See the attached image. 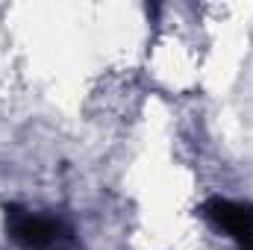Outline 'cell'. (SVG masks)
<instances>
[{"label":"cell","mask_w":253,"mask_h":250,"mask_svg":"<svg viewBox=\"0 0 253 250\" xmlns=\"http://www.w3.org/2000/svg\"><path fill=\"white\" fill-rule=\"evenodd\" d=\"M6 233L24 250H71L74 230L56 215H36L21 206H6Z\"/></svg>","instance_id":"obj_1"},{"label":"cell","mask_w":253,"mask_h":250,"mask_svg":"<svg viewBox=\"0 0 253 250\" xmlns=\"http://www.w3.org/2000/svg\"><path fill=\"white\" fill-rule=\"evenodd\" d=\"M203 215L209 224L221 233H227L236 242H251L253 236V206L242 200H227V197H212L203 206Z\"/></svg>","instance_id":"obj_2"},{"label":"cell","mask_w":253,"mask_h":250,"mask_svg":"<svg viewBox=\"0 0 253 250\" xmlns=\"http://www.w3.org/2000/svg\"><path fill=\"white\" fill-rule=\"evenodd\" d=\"M245 245H248V250H253V236H251V242H245Z\"/></svg>","instance_id":"obj_3"}]
</instances>
